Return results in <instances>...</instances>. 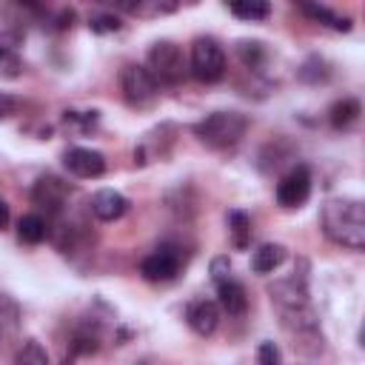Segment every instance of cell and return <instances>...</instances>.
<instances>
[{
  "label": "cell",
  "instance_id": "10",
  "mask_svg": "<svg viewBox=\"0 0 365 365\" xmlns=\"http://www.w3.org/2000/svg\"><path fill=\"white\" fill-rule=\"evenodd\" d=\"M185 322L194 334L200 336H211L220 325V305L214 299H194L185 308Z\"/></svg>",
  "mask_w": 365,
  "mask_h": 365
},
{
  "label": "cell",
  "instance_id": "11",
  "mask_svg": "<svg viewBox=\"0 0 365 365\" xmlns=\"http://www.w3.org/2000/svg\"><path fill=\"white\" fill-rule=\"evenodd\" d=\"M88 211H91L100 222H114V220H120V217L128 211V200H125L120 191H114V188H100V191L91 194Z\"/></svg>",
  "mask_w": 365,
  "mask_h": 365
},
{
  "label": "cell",
  "instance_id": "7",
  "mask_svg": "<svg viewBox=\"0 0 365 365\" xmlns=\"http://www.w3.org/2000/svg\"><path fill=\"white\" fill-rule=\"evenodd\" d=\"M68 185L60 180V177H54V174H46V177H40L37 182H34V188H31V200H34V205L37 208H46L48 214H63V208L68 205Z\"/></svg>",
  "mask_w": 365,
  "mask_h": 365
},
{
  "label": "cell",
  "instance_id": "19",
  "mask_svg": "<svg viewBox=\"0 0 365 365\" xmlns=\"http://www.w3.org/2000/svg\"><path fill=\"white\" fill-rule=\"evenodd\" d=\"M299 11L308 14L311 20H317V23H322V26L334 29V31H351V17L336 14V11H331L328 6H299Z\"/></svg>",
  "mask_w": 365,
  "mask_h": 365
},
{
  "label": "cell",
  "instance_id": "12",
  "mask_svg": "<svg viewBox=\"0 0 365 365\" xmlns=\"http://www.w3.org/2000/svg\"><path fill=\"white\" fill-rule=\"evenodd\" d=\"M20 43H23L20 31H14V29L0 31V71L9 77H14L20 71Z\"/></svg>",
  "mask_w": 365,
  "mask_h": 365
},
{
  "label": "cell",
  "instance_id": "2",
  "mask_svg": "<svg viewBox=\"0 0 365 365\" xmlns=\"http://www.w3.org/2000/svg\"><path fill=\"white\" fill-rule=\"evenodd\" d=\"M245 131H248V117L240 111H214L205 114L200 123H194L197 140L211 148H231L245 137Z\"/></svg>",
  "mask_w": 365,
  "mask_h": 365
},
{
  "label": "cell",
  "instance_id": "4",
  "mask_svg": "<svg viewBox=\"0 0 365 365\" xmlns=\"http://www.w3.org/2000/svg\"><path fill=\"white\" fill-rule=\"evenodd\" d=\"M151 77L157 80V86H180L185 77V60H182V48L171 40H157L148 48V66Z\"/></svg>",
  "mask_w": 365,
  "mask_h": 365
},
{
  "label": "cell",
  "instance_id": "3",
  "mask_svg": "<svg viewBox=\"0 0 365 365\" xmlns=\"http://www.w3.org/2000/svg\"><path fill=\"white\" fill-rule=\"evenodd\" d=\"M188 71L200 83H220L225 77V51L214 37H197L191 43Z\"/></svg>",
  "mask_w": 365,
  "mask_h": 365
},
{
  "label": "cell",
  "instance_id": "9",
  "mask_svg": "<svg viewBox=\"0 0 365 365\" xmlns=\"http://www.w3.org/2000/svg\"><path fill=\"white\" fill-rule=\"evenodd\" d=\"M63 165L68 168V174L80 177V180H94V177H103L106 171V157L94 148H83V145H74L63 154Z\"/></svg>",
  "mask_w": 365,
  "mask_h": 365
},
{
  "label": "cell",
  "instance_id": "23",
  "mask_svg": "<svg viewBox=\"0 0 365 365\" xmlns=\"http://www.w3.org/2000/svg\"><path fill=\"white\" fill-rule=\"evenodd\" d=\"M237 51H240L242 63H245L248 68H254V71H259V66H262V63H265V57H268L265 46H262V43H257V40H242Z\"/></svg>",
  "mask_w": 365,
  "mask_h": 365
},
{
  "label": "cell",
  "instance_id": "1",
  "mask_svg": "<svg viewBox=\"0 0 365 365\" xmlns=\"http://www.w3.org/2000/svg\"><path fill=\"white\" fill-rule=\"evenodd\" d=\"M319 225L331 242H336L348 251L365 248V208L359 200H351V197L325 200L322 211H319Z\"/></svg>",
  "mask_w": 365,
  "mask_h": 365
},
{
  "label": "cell",
  "instance_id": "17",
  "mask_svg": "<svg viewBox=\"0 0 365 365\" xmlns=\"http://www.w3.org/2000/svg\"><path fill=\"white\" fill-rule=\"evenodd\" d=\"M17 328H20V308L11 297L0 294V348L17 334Z\"/></svg>",
  "mask_w": 365,
  "mask_h": 365
},
{
  "label": "cell",
  "instance_id": "26",
  "mask_svg": "<svg viewBox=\"0 0 365 365\" xmlns=\"http://www.w3.org/2000/svg\"><path fill=\"white\" fill-rule=\"evenodd\" d=\"M257 365H282L279 359V348L274 342H262L257 351Z\"/></svg>",
  "mask_w": 365,
  "mask_h": 365
},
{
  "label": "cell",
  "instance_id": "6",
  "mask_svg": "<svg viewBox=\"0 0 365 365\" xmlns=\"http://www.w3.org/2000/svg\"><path fill=\"white\" fill-rule=\"evenodd\" d=\"M308 197H311V171H308V165L291 168L277 182V202L282 208H299Z\"/></svg>",
  "mask_w": 365,
  "mask_h": 365
},
{
  "label": "cell",
  "instance_id": "5",
  "mask_svg": "<svg viewBox=\"0 0 365 365\" xmlns=\"http://www.w3.org/2000/svg\"><path fill=\"white\" fill-rule=\"evenodd\" d=\"M120 88H123V100L131 108H148L157 100V80L151 77V71L140 63H128L120 74Z\"/></svg>",
  "mask_w": 365,
  "mask_h": 365
},
{
  "label": "cell",
  "instance_id": "8",
  "mask_svg": "<svg viewBox=\"0 0 365 365\" xmlns=\"http://www.w3.org/2000/svg\"><path fill=\"white\" fill-rule=\"evenodd\" d=\"M180 254L168 245L157 248L154 254H148L143 262H140V274L148 279V282H168L180 274Z\"/></svg>",
  "mask_w": 365,
  "mask_h": 365
},
{
  "label": "cell",
  "instance_id": "25",
  "mask_svg": "<svg viewBox=\"0 0 365 365\" xmlns=\"http://www.w3.org/2000/svg\"><path fill=\"white\" fill-rule=\"evenodd\" d=\"M123 23H120V17L117 14H111V11H100V14H91V20H88V29L94 31V34H108V31H117Z\"/></svg>",
  "mask_w": 365,
  "mask_h": 365
},
{
  "label": "cell",
  "instance_id": "13",
  "mask_svg": "<svg viewBox=\"0 0 365 365\" xmlns=\"http://www.w3.org/2000/svg\"><path fill=\"white\" fill-rule=\"evenodd\" d=\"M100 339H103V331L94 319H86L74 328L71 334V342H68V351L71 354H94L100 348Z\"/></svg>",
  "mask_w": 365,
  "mask_h": 365
},
{
  "label": "cell",
  "instance_id": "21",
  "mask_svg": "<svg viewBox=\"0 0 365 365\" xmlns=\"http://www.w3.org/2000/svg\"><path fill=\"white\" fill-rule=\"evenodd\" d=\"M11 365H48V354H46V348H43L37 339H26V342L17 348Z\"/></svg>",
  "mask_w": 365,
  "mask_h": 365
},
{
  "label": "cell",
  "instance_id": "18",
  "mask_svg": "<svg viewBox=\"0 0 365 365\" xmlns=\"http://www.w3.org/2000/svg\"><path fill=\"white\" fill-rule=\"evenodd\" d=\"M17 237L26 245H37V242H43L48 237V225H46V220L40 214H26L17 222Z\"/></svg>",
  "mask_w": 365,
  "mask_h": 365
},
{
  "label": "cell",
  "instance_id": "16",
  "mask_svg": "<svg viewBox=\"0 0 365 365\" xmlns=\"http://www.w3.org/2000/svg\"><path fill=\"white\" fill-rule=\"evenodd\" d=\"M217 297H220L217 305H220L222 311H228L231 317L242 314L245 305H248V299H245V288H242L237 279H225V282H220V285H217Z\"/></svg>",
  "mask_w": 365,
  "mask_h": 365
},
{
  "label": "cell",
  "instance_id": "22",
  "mask_svg": "<svg viewBox=\"0 0 365 365\" xmlns=\"http://www.w3.org/2000/svg\"><path fill=\"white\" fill-rule=\"evenodd\" d=\"M228 228H231L234 245H237V248H245L248 240H251V220H248V214L231 211V214H228Z\"/></svg>",
  "mask_w": 365,
  "mask_h": 365
},
{
  "label": "cell",
  "instance_id": "27",
  "mask_svg": "<svg viewBox=\"0 0 365 365\" xmlns=\"http://www.w3.org/2000/svg\"><path fill=\"white\" fill-rule=\"evenodd\" d=\"M211 277H214L217 285L225 282V279H231V262H228V257H217V259H211Z\"/></svg>",
  "mask_w": 365,
  "mask_h": 365
},
{
  "label": "cell",
  "instance_id": "14",
  "mask_svg": "<svg viewBox=\"0 0 365 365\" xmlns=\"http://www.w3.org/2000/svg\"><path fill=\"white\" fill-rule=\"evenodd\" d=\"M359 114H362L359 100H356V97H342V100H336V103L331 106L328 123H331L336 131H342V128H351V125L359 120Z\"/></svg>",
  "mask_w": 365,
  "mask_h": 365
},
{
  "label": "cell",
  "instance_id": "24",
  "mask_svg": "<svg viewBox=\"0 0 365 365\" xmlns=\"http://www.w3.org/2000/svg\"><path fill=\"white\" fill-rule=\"evenodd\" d=\"M97 125V111H66V128L86 134Z\"/></svg>",
  "mask_w": 365,
  "mask_h": 365
},
{
  "label": "cell",
  "instance_id": "20",
  "mask_svg": "<svg viewBox=\"0 0 365 365\" xmlns=\"http://www.w3.org/2000/svg\"><path fill=\"white\" fill-rule=\"evenodd\" d=\"M228 11L237 14L240 20L254 23V20H265L271 14V6L265 0H234V3H228Z\"/></svg>",
  "mask_w": 365,
  "mask_h": 365
},
{
  "label": "cell",
  "instance_id": "15",
  "mask_svg": "<svg viewBox=\"0 0 365 365\" xmlns=\"http://www.w3.org/2000/svg\"><path fill=\"white\" fill-rule=\"evenodd\" d=\"M285 259V248L279 242H262L254 254H251V271L257 274H271L274 268H279Z\"/></svg>",
  "mask_w": 365,
  "mask_h": 365
},
{
  "label": "cell",
  "instance_id": "30",
  "mask_svg": "<svg viewBox=\"0 0 365 365\" xmlns=\"http://www.w3.org/2000/svg\"><path fill=\"white\" fill-rule=\"evenodd\" d=\"M143 365H148V362H143Z\"/></svg>",
  "mask_w": 365,
  "mask_h": 365
},
{
  "label": "cell",
  "instance_id": "28",
  "mask_svg": "<svg viewBox=\"0 0 365 365\" xmlns=\"http://www.w3.org/2000/svg\"><path fill=\"white\" fill-rule=\"evenodd\" d=\"M17 106H20V100H17L14 94H9V91H0V120L11 117V114L17 111Z\"/></svg>",
  "mask_w": 365,
  "mask_h": 365
},
{
  "label": "cell",
  "instance_id": "29",
  "mask_svg": "<svg viewBox=\"0 0 365 365\" xmlns=\"http://www.w3.org/2000/svg\"><path fill=\"white\" fill-rule=\"evenodd\" d=\"M9 217H11V214H9V202H6V200H0V231L9 225Z\"/></svg>",
  "mask_w": 365,
  "mask_h": 365
}]
</instances>
